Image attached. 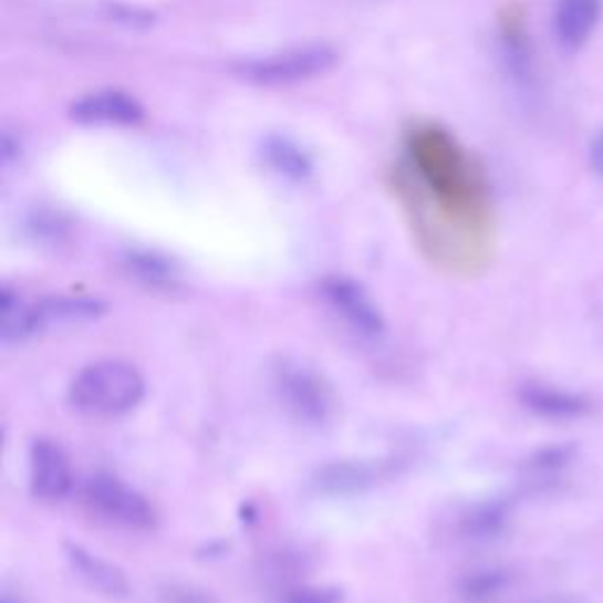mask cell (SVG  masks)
I'll list each match as a JSON object with an SVG mask.
<instances>
[{
  "label": "cell",
  "mask_w": 603,
  "mask_h": 603,
  "mask_svg": "<svg viewBox=\"0 0 603 603\" xmlns=\"http://www.w3.org/2000/svg\"><path fill=\"white\" fill-rule=\"evenodd\" d=\"M601 17V0H557L554 33L565 48H580L590 41Z\"/></svg>",
  "instance_id": "11"
},
{
  "label": "cell",
  "mask_w": 603,
  "mask_h": 603,
  "mask_svg": "<svg viewBox=\"0 0 603 603\" xmlns=\"http://www.w3.org/2000/svg\"><path fill=\"white\" fill-rule=\"evenodd\" d=\"M64 557L71 565V571L76 573L90 590H95L102 596L108 599H125L131 594V582H127L125 573L106 561L104 557L90 552L83 544H64Z\"/></svg>",
  "instance_id": "9"
},
{
  "label": "cell",
  "mask_w": 603,
  "mask_h": 603,
  "mask_svg": "<svg viewBox=\"0 0 603 603\" xmlns=\"http://www.w3.org/2000/svg\"><path fill=\"white\" fill-rule=\"evenodd\" d=\"M273 389L283 408L309 427L331 425L337 415V394L319 371L300 361H281L273 368Z\"/></svg>",
  "instance_id": "3"
},
{
  "label": "cell",
  "mask_w": 603,
  "mask_h": 603,
  "mask_svg": "<svg viewBox=\"0 0 603 603\" xmlns=\"http://www.w3.org/2000/svg\"><path fill=\"white\" fill-rule=\"evenodd\" d=\"M29 484L33 498L43 502H62L76 488L69 453L54 438H35L31 444Z\"/></svg>",
  "instance_id": "6"
},
{
  "label": "cell",
  "mask_w": 603,
  "mask_h": 603,
  "mask_svg": "<svg viewBox=\"0 0 603 603\" xmlns=\"http://www.w3.org/2000/svg\"><path fill=\"white\" fill-rule=\"evenodd\" d=\"M264 154H267V160L271 163V168L285 175L288 179H304L309 173H312V166H309L306 156L288 139H279V137L269 139Z\"/></svg>",
  "instance_id": "13"
},
{
  "label": "cell",
  "mask_w": 603,
  "mask_h": 603,
  "mask_svg": "<svg viewBox=\"0 0 603 603\" xmlns=\"http://www.w3.org/2000/svg\"><path fill=\"white\" fill-rule=\"evenodd\" d=\"M106 302L87 295H50L29 304L27 337H33L60 328L85 325L106 314Z\"/></svg>",
  "instance_id": "7"
},
{
  "label": "cell",
  "mask_w": 603,
  "mask_h": 603,
  "mask_svg": "<svg viewBox=\"0 0 603 603\" xmlns=\"http://www.w3.org/2000/svg\"><path fill=\"white\" fill-rule=\"evenodd\" d=\"M392 471V462H363V460H344L331 462L316 471L314 486L325 496H352L365 488L375 486Z\"/></svg>",
  "instance_id": "10"
},
{
  "label": "cell",
  "mask_w": 603,
  "mask_h": 603,
  "mask_svg": "<svg viewBox=\"0 0 603 603\" xmlns=\"http://www.w3.org/2000/svg\"><path fill=\"white\" fill-rule=\"evenodd\" d=\"M79 498L95 519L123 531L146 533L158 523L156 507L149 498L108 471L90 474L79 486Z\"/></svg>",
  "instance_id": "2"
},
{
  "label": "cell",
  "mask_w": 603,
  "mask_h": 603,
  "mask_svg": "<svg viewBox=\"0 0 603 603\" xmlns=\"http://www.w3.org/2000/svg\"><path fill=\"white\" fill-rule=\"evenodd\" d=\"M281 603H342V592L335 588H316V584H302L283 594Z\"/></svg>",
  "instance_id": "14"
},
{
  "label": "cell",
  "mask_w": 603,
  "mask_h": 603,
  "mask_svg": "<svg viewBox=\"0 0 603 603\" xmlns=\"http://www.w3.org/2000/svg\"><path fill=\"white\" fill-rule=\"evenodd\" d=\"M71 118L83 125H135L144 118V108L121 90H102L73 102Z\"/></svg>",
  "instance_id": "8"
},
{
  "label": "cell",
  "mask_w": 603,
  "mask_h": 603,
  "mask_svg": "<svg viewBox=\"0 0 603 603\" xmlns=\"http://www.w3.org/2000/svg\"><path fill=\"white\" fill-rule=\"evenodd\" d=\"M123 269L135 281L154 290H175L179 285V269L173 260L149 250L125 252Z\"/></svg>",
  "instance_id": "12"
},
{
  "label": "cell",
  "mask_w": 603,
  "mask_h": 603,
  "mask_svg": "<svg viewBox=\"0 0 603 603\" xmlns=\"http://www.w3.org/2000/svg\"><path fill=\"white\" fill-rule=\"evenodd\" d=\"M321 295L325 304L365 340H377L385 335L387 323L375 300L365 292L361 283L346 277H328L321 283Z\"/></svg>",
  "instance_id": "5"
},
{
  "label": "cell",
  "mask_w": 603,
  "mask_h": 603,
  "mask_svg": "<svg viewBox=\"0 0 603 603\" xmlns=\"http://www.w3.org/2000/svg\"><path fill=\"white\" fill-rule=\"evenodd\" d=\"M160 603H217L208 592L187 588V584H170V588L160 594Z\"/></svg>",
  "instance_id": "15"
},
{
  "label": "cell",
  "mask_w": 603,
  "mask_h": 603,
  "mask_svg": "<svg viewBox=\"0 0 603 603\" xmlns=\"http://www.w3.org/2000/svg\"><path fill=\"white\" fill-rule=\"evenodd\" d=\"M146 396V380L133 363L104 358L85 365L71 380L69 401L90 417H123L133 413Z\"/></svg>",
  "instance_id": "1"
},
{
  "label": "cell",
  "mask_w": 603,
  "mask_h": 603,
  "mask_svg": "<svg viewBox=\"0 0 603 603\" xmlns=\"http://www.w3.org/2000/svg\"><path fill=\"white\" fill-rule=\"evenodd\" d=\"M590 158H592V166L594 170L603 177V133L596 135V139L592 142V152H590Z\"/></svg>",
  "instance_id": "16"
},
{
  "label": "cell",
  "mask_w": 603,
  "mask_h": 603,
  "mask_svg": "<svg viewBox=\"0 0 603 603\" xmlns=\"http://www.w3.org/2000/svg\"><path fill=\"white\" fill-rule=\"evenodd\" d=\"M337 58L340 54L335 48L325 43H312L290 48L277 54H267V58L260 60L241 62L236 66V73L258 85H292L323 76V73L337 64Z\"/></svg>",
  "instance_id": "4"
},
{
  "label": "cell",
  "mask_w": 603,
  "mask_h": 603,
  "mask_svg": "<svg viewBox=\"0 0 603 603\" xmlns=\"http://www.w3.org/2000/svg\"><path fill=\"white\" fill-rule=\"evenodd\" d=\"M3 603H14V601H12V599H8V596H6V599H3Z\"/></svg>",
  "instance_id": "17"
}]
</instances>
